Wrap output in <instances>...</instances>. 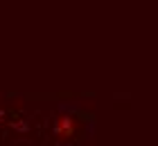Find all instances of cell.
I'll return each instance as SVG.
<instances>
[{"label":"cell","instance_id":"cell-1","mask_svg":"<svg viewBox=\"0 0 158 146\" xmlns=\"http://www.w3.org/2000/svg\"><path fill=\"white\" fill-rule=\"evenodd\" d=\"M56 133L63 135V137H68V135H73V121L68 119V117H63V119H59V124H56Z\"/></svg>","mask_w":158,"mask_h":146}]
</instances>
